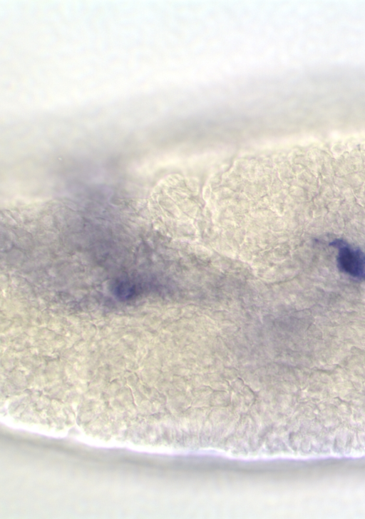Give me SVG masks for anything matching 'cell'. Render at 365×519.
Segmentation results:
<instances>
[{"instance_id": "cell-1", "label": "cell", "mask_w": 365, "mask_h": 519, "mask_svg": "<svg viewBox=\"0 0 365 519\" xmlns=\"http://www.w3.org/2000/svg\"><path fill=\"white\" fill-rule=\"evenodd\" d=\"M331 246L338 249L336 257L339 268L344 273L358 279H365V254L354 249L341 239H335Z\"/></svg>"}]
</instances>
